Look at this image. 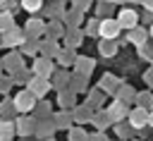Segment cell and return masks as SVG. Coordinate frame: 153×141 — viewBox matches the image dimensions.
<instances>
[{"instance_id":"obj_1","label":"cell","mask_w":153,"mask_h":141,"mask_svg":"<svg viewBox=\"0 0 153 141\" xmlns=\"http://www.w3.org/2000/svg\"><path fill=\"white\" fill-rule=\"evenodd\" d=\"M24 41H26V31L19 29V26H12L5 33H0V45L2 48H22Z\"/></svg>"},{"instance_id":"obj_2","label":"cell","mask_w":153,"mask_h":141,"mask_svg":"<svg viewBox=\"0 0 153 141\" xmlns=\"http://www.w3.org/2000/svg\"><path fill=\"white\" fill-rule=\"evenodd\" d=\"M12 100H14L17 112H31V110L36 108V100H38V98H36V96H33L29 88H22V91H19V93H17Z\"/></svg>"},{"instance_id":"obj_3","label":"cell","mask_w":153,"mask_h":141,"mask_svg":"<svg viewBox=\"0 0 153 141\" xmlns=\"http://www.w3.org/2000/svg\"><path fill=\"white\" fill-rule=\"evenodd\" d=\"M31 69H33V74H38V76H53V72H55V65H53V57H45V55H36L33 57V65H31Z\"/></svg>"},{"instance_id":"obj_4","label":"cell","mask_w":153,"mask_h":141,"mask_svg":"<svg viewBox=\"0 0 153 141\" xmlns=\"http://www.w3.org/2000/svg\"><path fill=\"white\" fill-rule=\"evenodd\" d=\"M26 88L36 96V98H43L50 88H53V84H50V79L48 76H38V74H33L31 79H29V84H26Z\"/></svg>"},{"instance_id":"obj_5","label":"cell","mask_w":153,"mask_h":141,"mask_svg":"<svg viewBox=\"0 0 153 141\" xmlns=\"http://www.w3.org/2000/svg\"><path fill=\"white\" fill-rule=\"evenodd\" d=\"M14 124H17V134H19V136H33V134H36V124H38V119L31 117L29 112H22V117H19Z\"/></svg>"},{"instance_id":"obj_6","label":"cell","mask_w":153,"mask_h":141,"mask_svg":"<svg viewBox=\"0 0 153 141\" xmlns=\"http://www.w3.org/2000/svg\"><path fill=\"white\" fill-rule=\"evenodd\" d=\"M117 22H120V26L122 29H134V26H139V12L134 10V7H122L120 12H117Z\"/></svg>"},{"instance_id":"obj_7","label":"cell","mask_w":153,"mask_h":141,"mask_svg":"<svg viewBox=\"0 0 153 141\" xmlns=\"http://www.w3.org/2000/svg\"><path fill=\"white\" fill-rule=\"evenodd\" d=\"M120 31H122V26H120L117 19H112V17L100 19V29H98V36L100 38H117Z\"/></svg>"},{"instance_id":"obj_8","label":"cell","mask_w":153,"mask_h":141,"mask_svg":"<svg viewBox=\"0 0 153 141\" xmlns=\"http://www.w3.org/2000/svg\"><path fill=\"white\" fill-rule=\"evenodd\" d=\"M148 115H151V110L148 108H143V105H136L134 110H129V124L134 127V129H143L146 124H148Z\"/></svg>"},{"instance_id":"obj_9","label":"cell","mask_w":153,"mask_h":141,"mask_svg":"<svg viewBox=\"0 0 153 141\" xmlns=\"http://www.w3.org/2000/svg\"><path fill=\"white\" fill-rule=\"evenodd\" d=\"M24 31H26V38L41 41V36H45V22L38 19V17H31V19L24 24Z\"/></svg>"},{"instance_id":"obj_10","label":"cell","mask_w":153,"mask_h":141,"mask_svg":"<svg viewBox=\"0 0 153 141\" xmlns=\"http://www.w3.org/2000/svg\"><path fill=\"white\" fill-rule=\"evenodd\" d=\"M127 105L129 103H124V100H120V98H115L105 110H108V115H110V119H112V124L115 122H122L127 115H129V110H127Z\"/></svg>"},{"instance_id":"obj_11","label":"cell","mask_w":153,"mask_h":141,"mask_svg":"<svg viewBox=\"0 0 153 141\" xmlns=\"http://www.w3.org/2000/svg\"><path fill=\"white\" fill-rule=\"evenodd\" d=\"M48 19H62L65 14H67V10H65V2L62 0H48V5L41 10Z\"/></svg>"},{"instance_id":"obj_12","label":"cell","mask_w":153,"mask_h":141,"mask_svg":"<svg viewBox=\"0 0 153 141\" xmlns=\"http://www.w3.org/2000/svg\"><path fill=\"white\" fill-rule=\"evenodd\" d=\"M65 33H67V24L62 22V19H50L48 24H45V36L48 38H65Z\"/></svg>"},{"instance_id":"obj_13","label":"cell","mask_w":153,"mask_h":141,"mask_svg":"<svg viewBox=\"0 0 153 141\" xmlns=\"http://www.w3.org/2000/svg\"><path fill=\"white\" fill-rule=\"evenodd\" d=\"M72 112H74V124H86V122L93 119V112H96V110H93L88 103H84V105H74Z\"/></svg>"},{"instance_id":"obj_14","label":"cell","mask_w":153,"mask_h":141,"mask_svg":"<svg viewBox=\"0 0 153 141\" xmlns=\"http://www.w3.org/2000/svg\"><path fill=\"white\" fill-rule=\"evenodd\" d=\"M2 65H5V69L10 72V74H14L19 67H24V60H22V50L17 53V50H10L5 57H2Z\"/></svg>"},{"instance_id":"obj_15","label":"cell","mask_w":153,"mask_h":141,"mask_svg":"<svg viewBox=\"0 0 153 141\" xmlns=\"http://www.w3.org/2000/svg\"><path fill=\"white\" fill-rule=\"evenodd\" d=\"M148 31L146 29H141V26H134V29H129L127 31V41L129 43H134V48H141L143 43H148Z\"/></svg>"},{"instance_id":"obj_16","label":"cell","mask_w":153,"mask_h":141,"mask_svg":"<svg viewBox=\"0 0 153 141\" xmlns=\"http://www.w3.org/2000/svg\"><path fill=\"white\" fill-rule=\"evenodd\" d=\"M53 119H55L57 129H69V127L74 124V112H72L69 108H62V110H57V112L53 115Z\"/></svg>"},{"instance_id":"obj_17","label":"cell","mask_w":153,"mask_h":141,"mask_svg":"<svg viewBox=\"0 0 153 141\" xmlns=\"http://www.w3.org/2000/svg\"><path fill=\"white\" fill-rule=\"evenodd\" d=\"M55 60H57V65L60 67H74V62H76V53H74V48H60V53L55 55Z\"/></svg>"},{"instance_id":"obj_18","label":"cell","mask_w":153,"mask_h":141,"mask_svg":"<svg viewBox=\"0 0 153 141\" xmlns=\"http://www.w3.org/2000/svg\"><path fill=\"white\" fill-rule=\"evenodd\" d=\"M69 79H72V74H69V72H65L62 67H57V69L53 72V76H50V84H53V88H55V91H60V88L69 86Z\"/></svg>"},{"instance_id":"obj_19","label":"cell","mask_w":153,"mask_h":141,"mask_svg":"<svg viewBox=\"0 0 153 141\" xmlns=\"http://www.w3.org/2000/svg\"><path fill=\"white\" fill-rule=\"evenodd\" d=\"M57 105H62V108H74V105H76V91H72L69 86L60 88V91H57Z\"/></svg>"},{"instance_id":"obj_20","label":"cell","mask_w":153,"mask_h":141,"mask_svg":"<svg viewBox=\"0 0 153 141\" xmlns=\"http://www.w3.org/2000/svg\"><path fill=\"white\" fill-rule=\"evenodd\" d=\"M55 129H57V124H55V119H38V124H36V136L38 139H48V136H53L55 134Z\"/></svg>"},{"instance_id":"obj_21","label":"cell","mask_w":153,"mask_h":141,"mask_svg":"<svg viewBox=\"0 0 153 141\" xmlns=\"http://www.w3.org/2000/svg\"><path fill=\"white\" fill-rule=\"evenodd\" d=\"M117 38H100V43H98V53L103 55V57H115L117 55Z\"/></svg>"},{"instance_id":"obj_22","label":"cell","mask_w":153,"mask_h":141,"mask_svg":"<svg viewBox=\"0 0 153 141\" xmlns=\"http://www.w3.org/2000/svg\"><path fill=\"white\" fill-rule=\"evenodd\" d=\"M62 22L67 24V29H79L84 22V12L81 10H67V14L62 17Z\"/></svg>"},{"instance_id":"obj_23","label":"cell","mask_w":153,"mask_h":141,"mask_svg":"<svg viewBox=\"0 0 153 141\" xmlns=\"http://www.w3.org/2000/svg\"><path fill=\"white\" fill-rule=\"evenodd\" d=\"M98 86H100L108 96H115V93H117V88H120V81H117L112 74H103V76H100V81H98Z\"/></svg>"},{"instance_id":"obj_24","label":"cell","mask_w":153,"mask_h":141,"mask_svg":"<svg viewBox=\"0 0 153 141\" xmlns=\"http://www.w3.org/2000/svg\"><path fill=\"white\" fill-rule=\"evenodd\" d=\"M17 134V124L12 119L0 117V141H12V136Z\"/></svg>"},{"instance_id":"obj_25","label":"cell","mask_w":153,"mask_h":141,"mask_svg":"<svg viewBox=\"0 0 153 141\" xmlns=\"http://www.w3.org/2000/svg\"><path fill=\"white\" fill-rule=\"evenodd\" d=\"M84 31H79V29H67V33H65V45L67 48H79L81 45V41H84Z\"/></svg>"},{"instance_id":"obj_26","label":"cell","mask_w":153,"mask_h":141,"mask_svg":"<svg viewBox=\"0 0 153 141\" xmlns=\"http://www.w3.org/2000/svg\"><path fill=\"white\" fill-rule=\"evenodd\" d=\"M74 67H76V72H81V74L91 76V72H93L96 62H93V57H86V55H76V62H74Z\"/></svg>"},{"instance_id":"obj_27","label":"cell","mask_w":153,"mask_h":141,"mask_svg":"<svg viewBox=\"0 0 153 141\" xmlns=\"http://www.w3.org/2000/svg\"><path fill=\"white\" fill-rule=\"evenodd\" d=\"M86 84H88V76L81 74V72H74L72 79H69V88L76 91V93H84V91H86Z\"/></svg>"},{"instance_id":"obj_28","label":"cell","mask_w":153,"mask_h":141,"mask_svg":"<svg viewBox=\"0 0 153 141\" xmlns=\"http://www.w3.org/2000/svg\"><path fill=\"white\" fill-rule=\"evenodd\" d=\"M93 124H96V129H100V131H105L110 124H112V119H110V115H108V110H96L93 112V119H91Z\"/></svg>"},{"instance_id":"obj_29","label":"cell","mask_w":153,"mask_h":141,"mask_svg":"<svg viewBox=\"0 0 153 141\" xmlns=\"http://www.w3.org/2000/svg\"><path fill=\"white\" fill-rule=\"evenodd\" d=\"M57 53H60V45H57L55 38H45V41H41V55H45V57H55Z\"/></svg>"},{"instance_id":"obj_30","label":"cell","mask_w":153,"mask_h":141,"mask_svg":"<svg viewBox=\"0 0 153 141\" xmlns=\"http://www.w3.org/2000/svg\"><path fill=\"white\" fill-rule=\"evenodd\" d=\"M105 96H108V93H105L100 86H98V88H91V91H88V100H86V103H88L93 110H98V105H103Z\"/></svg>"},{"instance_id":"obj_31","label":"cell","mask_w":153,"mask_h":141,"mask_svg":"<svg viewBox=\"0 0 153 141\" xmlns=\"http://www.w3.org/2000/svg\"><path fill=\"white\" fill-rule=\"evenodd\" d=\"M115 98H120V100H124V103H134V100H136V91H134L131 86H127V84H120Z\"/></svg>"},{"instance_id":"obj_32","label":"cell","mask_w":153,"mask_h":141,"mask_svg":"<svg viewBox=\"0 0 153 141\" xmlns=\"http://www.w3.org/2000/svg\"><path fill=\"white\" fill-rule=\"evenodd\" d=\"M50 115H53V103H45V100L36 103V108H33V117L36 119H45Z\"/></svg>"},{"instance_id":"obj_33","label":"cell","mask_w":153,"mask_h":141,"mask_svg":"<svg viewBox=\"0 0 153 141\" xmlns=\"http://www.w3.org/2000/svg\"><path fill=\"white\" fill-rule=\"evenodd\" d=\"M14 26V12L12 10H0V33Z\"/></svg>"},{"instance_id":"obj_34","label":"cell","mask_w":153,"mask_h":141,"mask_svg":"<svg viewBox=\"0 0 153 141\" xmlns=\"http://www.w3.org/2000/svg\"><path fill=\"white\" fill-rule=\"evenodd\" d=\"M112 10H115V2H110V0H98V2H96V14H98L100 19L110 17Z\"/></svg>"},{"instance_id":"obj_35","label":"cell","mask_w":153,"mask_h":141,"mask_svg":"<svg viewBox=\"0 0 153 141\" xmlns=\"http://www.w3.org/2000/svg\"><path fill=\"white\" fill-rule=\"evenodd\" d=\"M67 139L69 141H88V134H86V129L81 124H76V127H69L67 129Z\"/></svg>"},{"instance_id":"obj_36","label":"cell","mask_w":153,"mask_h":141,"mask_svg":"<svg viewBox=\"0 0 153 141\" xmlns=\"http://www.w3.org/2000/svg\"><path fill=\"white\" fill-rule=\"evenodd\" d=\"M31 76H33V69H31V72H29V69H26V67H19V69H17V72H14V74H12V79H14V84H22V86H26V84H29V79H31Z\"/></svg>"},{"instance_id":"obj_37","label":"cell","mask_w":153,"mask_h":141,"mask_svg":"<svg viewBox=\"0 0 153 141\" xmlns=\"http://www.w3.org/2000/svg\"><path fill=\"white\" fill-rule=\"evenodd\" d=\"M43 2L45 0H22V10H26L29 14H36L43 10Z\"/></svg>"},{"instance_id":"obj_38","label":"cell","mask_w":153,"mask_h":141,"mask_svg":"<svg viewBox=\"0 0 153 141\" xmlns=\"http://www.w3.org/2000/svg\"><path fill=\"white\" fill-rule=\"evenodd\" d=\"M14 112H17V108H14V100H2V103H0V117L10 119Z\"/></svg>"},{"instance_id":"obj_39","label":"cell","mask_w":153,"mask_h":141,"mask_svg":"<svg viewBox=\"0 0 153 141\" xmlns=\"http://www.w3.org/2000/svg\"><path fill=\"white\" fill-rule=\"evenodd\" d=\"M98 29H100V19H96V17H93V19H88V22H86L84 33H86V36H96V33H98Z\"/></svg>"},{"instance_id":"obj_40","label":"cell","mask_w":153,"mask_h":141,"mask_svg":"<svg viewBox=\"0 0 153 141\" xmlns=\"http://www.w3.org/2000/svg\"><path fill=\"white\" fill-rule=\"evenodd\" d=\"M136 105L151 108V105H153V96H151V91H141V93H136Z\"/></svg>"},{"instance_id":"obj_41","label":"cell","mask_w":153,"mask_h":141,"mask_svg":"<svg viewBox=\"0 0 153 141\" xmlns=\"http://www.w3.org/2000/svg\"><path fill=\"white\" fill-rule=\"evenodd\" d=\"M112 127H115V131H117V136H120V139H129V134L134 131V127H131V124H120V122H115Z\"/></svg>"},{"instance_id":"obj_42","label":"cell","mask_w":153,"mask_h":141,"mask_svg":"<svg viewBox=\"0 0 153 141\" xmlns=\"http://www.w3.org/2000/svg\"><path fill=\"white\" fill-rule=\"evenodd\" d=\"M14 86V79H12V74L10 76H2L0 74V93H10V88Z\"/></svg>"},{"instance_id":"obj_43","label":"cell","mask_w":153,"mask_h":141,"mask_svg":"<svg viewBox=\"0 0 153 141\" xmlns=\"http://www.w3.org/2000/svg\"><path fill=\"white\" fill-rule=\"evenodd\" d=\"M139 57H141V60H151V62H153V45L143 43V45L139 48Z\"/></svg>"},{"instance_id":"obj_44","label":"cell","mask_w":153,"mask_h":141,"mask_svg":"<svg viewBox=\"0 0 153 141\" xmlns=\"http://www.w3.org/2000/svg\"><path fill=\"white\" fill-rule=\"evenodd\" d=\"M72 5H74V10H81V12L91 10V0H72Z\"/></svg>"},{"instance_id":"obj_45","label":"cell","mask_w":153,"mask_h":141,"mask_svg":"<svg viewBox=\"0 0 153 141\" xmlns=\"http://www.w3.org/2000/svg\"><path fill=\"white\" fill-rule=\"evenodd\" d=\"M88 141H110V139L105 136V131L96 129V134H88Z\"/></svg>"},{"instance_id":"obj_46","label":"cell","mask_w":153,"mask_h":141,"mask_svg":"<svg viewBox=\"0 0 153 141\" xmlns=\"http://www.w3.org/2000/svg\"><path fill=\"white\" fill-rule=\"evenodd\" d=\"M143 81H146V86H151V88H153V67L143 72Z\"/></svg>"},{"instance_id":"obj_47","label":"cell","mask_w":153,"mask_h":141,"mask_svg":"<svg viewBox=\"0 0 153 141\" xmlns=\"http://www.w3.org/2000/svg\"><path fill=\"white\" fill-rule=\"evenodd\" d=\"M141 5H143V7H146V10H151V12H153V0H143V2H141Z\"/></svg>"},{"instance_id":"obj_48","label":"cell","mask_w":153,"mask_h":141,"mask_svg":"<svg viewBox=\"0 0 153 141\" xmlns=\"http://www.w3.org/2000/svg\"><path fill=\"white\" fill-rule=\"evenodd\" d=\"M148 124L153 127V110H151V115H148Z\"/></svg>"},{"instance_id":"obj_49","label":"cell","mask_w":153,"mask_h":141,"mask_svg":"<svg viewBox=\"0 0 153 141\" xmlns=\"http://www.w3.org/2000/svg\"><path fill=\"white\" fill-rule=\"evenodd\" d=\"M5 5H7V0H0V10H5Z\"/></svg>"},{"instance_id":"obj_50","label":"cell","mask_w":153,"mask_h":141,"mask_svg":"<svg viewBox=\"0 0 153 141\" xmlns=\"http://www.w3.org/2000/svg\"><path fill=\"white\" fill-rule=\"evenodd\" d=\"M110 2H115V5H120V2H127V0H110Z\"/></svg>"},{"instance_id":"obj_51","label":"cell","mask_w":153,"mask_h":141,"mask_svg":"<svg viewBox=\"0 0 153 141\" xmlns=\"http://www.w3.org/2000/svg\"><path fill=\"white\" fill-rule=\"evenodd\" d=\"M41 141H55V139H53V136H48V139H41Z\"/></svg>"},{"instance_id":"obj_52","label":"cell","mask_w":153,"mask_h":141,"mask_svg":"<svg viewBox=\"0 0 153 141\" xmlns=\"http://www.w3.org/2000/svg\"><path fill=\"white\" fill-rule=\"evenodd\" d=\"M2 69H5V65H2V60H0V74H2Z\"/></svg>"},{"instance_id":"obj_53","label":"cell","mask_w":153,"mask_h":141,"mask_svg":"<svg viewBox=\"0 0 153 141\" xmlns=\"http://www.w3.org/2000/svg\"><path fill=\"white\" fill-rule=\"evenodd\" d=\"M127 2H134V5H136V2H143V0H127Z\"/></svg>"},{"instance_id":"obj_54","label":"cell","mask_w":153,"mask_h":141,"mask_svg":"<svg viewBox=\"0 0 153 141\" xmlns=\"http://www.w3.org/2000/svg\"><path fill=\"white\" fill-rule=\"evenodd\" d=\"M148 33H151V38H153V24H151V29H148Z\"/></svg>"},{"instance_id":"obj_55","label":"cell","mask_w":153,"mask_h":141,"mask_svg":"<svg viewBox=\"0 0 153 141\" xmlns=\"http://www.w3.org/2000/svg\"><path fill=\"white\" fill-rule=\"evenodd\" d=\"M110 141H112V139H110ZM115 141H127V139H120V136H117V139H115Z\"/></svg>"},{"instance_id":"obj_56","label":"cell","mask_w":153,"mask_h":141,"mask_svg":"<svg viewBox=\"0 0 153 141\" xmlns=\"http://www.w3.org/2000/svg\"><path fill=\"white\" fill-rule=\"evenodd\" d=\"M91 2H98V0H91Z\"/></svg>"}]
</instances>
